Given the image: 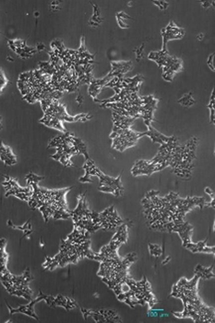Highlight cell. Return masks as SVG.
Returning a JSON list of instances; mask_svg holds the SVG:
<instances>
[{"label": "cell", "instance_id": "1", "mask_svg": "<svg viewBox=\"0 0 215 323\" xmlns=\"http://www.w3.org/2000/svg\"><path fill=\"white\" fill-rule=\"evenodd\" d=\"M27 184L32 185L33 189V195L28 201L29 207L32 209H39L46 222H48L50 218L59 220L72 217L65 196L73 187L47 190L39 187L36 181H27Z\"/></svg>", "mask_w": 215, "mask_h": 323}, {"label": "cell", "instance_id": "2", "mask_svg": "<svg viewBox=\"0 0 215 323\" xmlns=\"http://www.w3.org/2000/svg\"><path fill=\"white\" fill-rule=\"evenodd\" d=\"M90 247V239L80 244L73 243L69 239H61L59 253L53 258L47 256L46 263L43 264V267L49 271H53L58 267H65L70 264H77L84 258L98 261L100 252H92Z\"/></svg>", "mask_w": 215, "mask_h": 323}, {"label": "cell", "instance_id": "3", "mask_svg": "<svg viewBox=\"0 0 215 323\" xmlns=\"http://www.w3.org/2000/svg\"><path fill=\"white\" fill-rule=\"evenodd\" d=\"M51 148L57 149V153L51 156V158L57 162H61L66 167L73 166L72 162L73 156L83 155L86 161L90 160L86 144L70 132L54 137L48 144V149Z\"/></svg>", "mask_w": 215, "mask_h": 323}, {"label": "cell", "instance_id": "4", "mask_svg": "<svg viewBox=\"0 0 215 323\" xmlns=\"http://www.w3.org/2000/svg\"><path fill=\"white\" fill-rule=\"evenodd\" d=\"M33 278L30 268H27L22 275H14L10 271L1 274L0 281L9 295L23 297L28 301H31L33 300V292L29 287V284L33 281Z\"/></svg>", "mask_w": 215, "mask_h": 323}, {"label": "cell", "instance_id": "5", "mask_svg": "<svg viewBox=\"0 0 215 323\" xmlns=\"http://www.w3.org/2000/svg\"><path fill=\"white\" fill-rule=\"evenodd\" d=\"M44 112L45 116L40 119L39 123H43L48 127H52L54 129L59 130L62 133L67 132L62 124L63 121L69 123L76 122L75 116H71L67 112L65 106L60 104L59 100H53L52 104L47 107Z\"/></svg>", "mask_w": 215, "mask_h": 323}, {"label": "cell", "instance_id": "6", "mask_svg": "<svg viewBox=\"0 0 215 323\" xmlns=\"http://www.w3.org/2000/svg\"><path fill=\"white\" fill-rule=\"evenodd\" d=\"M2 185L5 189V191L7 192L5 194L6 197L13 195L15 197H18L20 200L28 202L33 195V189L32 185H28L27 187H21L16 180L11 179L9 176H5V181H3Z\"/></svg>", "mask_w": 215, "mask_h": 323}, {"label": "cell", "instance_id": "7", "mask_svg": "<svg viewBox=\"0 0 215 323\" xmlns=\"http://www.w3.org/2000/svg\"><path fill=\"white\" fill-rule=\"evenodd\" d=\"M47 297H48V295L43 294V292L40 290L39 295H38L37 298H35L34 300H31V301L27 304V305L20 306V307L17 308V309H13V308H12V307L7 302L6 304H7V309H8V311H9V315L12 316L13 314H16V313H22V314H25L27 316L33 317L34 320H37V321H38L39 318L37 317V315H36L35 312H34V306H35V304L38 303V302L42 301V300H46Z\"/></svg>", "mask_w": 215, "mask_h": 323}, {"label": "cell", "instance_id": "8", "mask_svg": "<svg viewBox=\"0 0 215 323\" xmlns=\"http://www.w3.org/2000/svg\"><path fill=\"white\" fill-rule=\"evenodd\" d=\"M0 160L7 166H13L17 163V158L12 150L0 141Z\"/></svg>", "mask_w": 215, "mask_h": 323}, {"label": "cell", "instance_id": "9", "mask_svg": "<svg viewBox=\"0 0 215 323\" xmlns=\"http://www.w3.org/2000/svg\"><path fill=\"white\" fill-rule=\"evenodd\" d=\"M7 239H0V274H4L8 272L7 265L8 261V253L6 252Z\"/></svg>", "mask_w": 215, "mask_h": 323}, {"label": "cell", "instance_id": "10", "mask_svg": "<svg viewBox=\"0 0 215 323\" xmlns=\"http://www.w3.org/2000/svg\"><path fill=\"white\" fill-rule=\"evenodd\" d=\"M91 4L93 7V14L91 20H89V25L92 28H96L104 21V18L101 16V9L97 4L93 2H91Z\"/></svg>", "mask_w": 215, "mask_h": 323}, {"label": "cell", "instance_id": "11", "mask_svg": "<svg viewBox=\"0 0 215 323\" xmlns=\"http://www.w3.org/2000/svg\"><path fill=\"white\" fill-rule=\"evenodd\" d=\"M7 226L12 227L14 229H20V230H23L24 231V235H23V238H28L30 239V236L31 234L33 233V226H32V223L30 221H27L26 223L23 225V226H15L12 221L11 220H8L7 221Z\"/></svg>", "mask_w": 215, "mask_h": 323}, {"label": "cell", "instance_id": "12", "mask_svg": "<svg viewBox=\"0 0 215 323\" xmlns=\"http://www.w3.org/2000/svg\"><path fill=\"white\" fill-rule=\"evenodd\" d=\"M112 72L119 71L124 68H132V62H112Z\"/></svg>", "mask_w": 215, "mask_h": 323}, {"label": "cell", "instance_id": "13", "mask_svg": "<svg viewBox=\"0 0 215 323\" xmlns=\"http://www.w3.org/2000/svg\"><path fill=\"white\" fill-rule=\"evenodd\" d=\"M7 84V79L5 77L4 73L2 71L1 67H0V94L2 93V91L4 89V87Z\"/></svg>", "mask_w": 215, "mask_h": 323}, {"label": "cell", "instance_id": "14", "mask_svg": "<svg viewBox=\"0 0 215 323\" xmlns=\"http://www.w3.org/2000/svg\"><path fill=\"white\" fill-rule=\"evenodd\" d=\"M62 2L61 1H52L49 3V7H50V10L52 11H58V10H60V4Z\"/></svg>", "mask_w": 215, "mask_h": 323}, {"label": "cell", "instance_id": "15", "mask_svg": "<svg viewBox=\"0 0 215 323\" xmlns=\"http://www.w3.org/2000/svg\"><path fill=\"white\" fill-rule=\"evenodd\" d=\"M215 54H212L210 56H209L208 60H207V64H208L209 66H210V68L213 70V71H215Z\"/></svg>", "mask_w": 215, "mask_h": 323}, {"label": "cell", "instance_id": "16", "mask_svg": "<svg viewBox=\"0 0 215 323\" xmlns=\"http://www.w3.org/2000/svg\"><path fill=\"white\" fill-rule=\"evenodd\" d=\"M192 98V92H189V94H186V95H184L180 100H178V104H185L186 102H188L189 100H190Z\"/></svg>", "mask_w": 215, "mask_h": 323}, {"label": "cell", "instance_id": "17", "mask_svg": "<svg viewBox=\"0 0 215 323\" xmlns=\"http://www.w3.org/2000/svg\"><path fill=\"white\" fill-rule=\"evenodd\" d=\"M98 190L101 192H104V193H111V194H115V190L113 188L109 187V186H101L98 187Z\"/></svg>", "mask_w": 215, "mask_h": 323}, {"label": "cell", "instance_id": "18", "mask_svg": "<svg viewBox=\"0 0 215 323\" xmlns=\"http://www.w3.org/2000/svg\"><path fill=\"white\" fill-rule=\"evenodd\" d=\"M143 49H144V45H142V47L140 46V47H138L137 49L135 50V51H136V54H137L138 61H140V60H141V58L143 57Z\"/></svg>", "mask_w": 215, "mask_h": 323}, {"label": "cell", "instance_id": "19", "mask_svg": "<svg viewBox=\"0 0 215 323\" xmlns=\"http://www.w3.org/2000/svg\"><path fill=\"white\" fill-rule=\"evenodd\" d=\"M117 18L118 19H122V20H124V19H132L129 15L125 13L124 11H121L119 13H117Z\"/></svg>", "mask_w": 215, "mask_h": 323}, {"label": "cell", "instance_id": "20", "mask_svg": "<svg viewBox=\"0 0 215 323\" xmlns=\"http://www.w3.org/2000/svg\"><path fill=\"white\" fill-rule=\"evenodd\" d=\"M159 194H160L159 191H153V190H152V191H150V192L146 194V197H145V198L150 199V197H152V196H157Z\"/></svg>", "mask_w": 215, "mask_h": 323}, {"label": "cell", "instance_id": "21", "mask_svg": "<svg viewBox=\"0 0 215 323\" xmlns=\"http://www.w3.org/2000/svg\"><path fill=\"white\" fill-rule=\"evenodd\" d=\"M202 4L204 8H208L211 5H215V1H202Z\"/></svg>", "mask_w": 215, "mask_h": 323}, {"label": "cell", "instance_id": "22", "mask_svg": "<svg viewBox=\"0 0 215 323\" xmlns=\"http://www.w3.org/2000/svg\"><path fill=\"white\" fill-rule=\"evenodd\" d=\"M210 111H211V116H210V118H211V123H215V110L214 108H212V109H210Z\"/></svg>", "mask_w": 215, "mask_h": 323}, {"label": "cell", "instance_id": "23", "mask_svg": "<svg viewBox=\"0 0 215 323\" xmlns=\"http://www.w3.org/2000/svg\"><path fill=\"white\" fill-rule=\"evenodd\" d=\"M118 25L121 27V28H123V29H125V28H129V27H130L128 24L124 23V20H122V19H118Z\"/></svg>", "mask_w": 215, "mask_h": 323}, {"label": "cell", "instance_id": "24", "mask_svg": "<svg viewBox=\"0 0 215 323\" xmlns=\"http://www.w3.org/2000/svg\"><path fill=\"white\" fill-rule=\"evenodd\" d=\"M76 102H77V104H78V105H80V104L83 103V97L81 96V94H80L79 91H78V95L77 96V98H76Z\"/></svg>", "mask_w": 215, "mask_h": 323}, {"label": "cell", "instance_id": "25", "mask_svg": "<svg viewBox=\"0 0 215 323\" xmlns=\"http://www.w3.org/2000/svg\"><path fill=\"white\" fill-rule=\"evenodd\" d=\"M205 192H206V194H208L211 196L212 199H215V193L210 188H205Z\"/></svg>", "mask_w": 215, "mask_h": 323}, {"label": "cell", "instance_id": "26", "mask_svg": "<svg viewBox=\"0 0 215 323\" xmlns=\"http://www.w3.org/2000/svg\"><path fill=\"white\" fill-rule=\"evenodd\" d=\"M124 302L126 304H128V305H129L131 308H132V309L135 308V306L132 304V301H131V299L130 297H126V298H125Z\"/></svg>", "mask_w": 215, "mask_h": 323}, {"label": "cell", "instance_id": "27", "mask_svg": "<svg viewBox=\"0 0 215 323\" xmlns=\"http://www.w3.org/2000/svg\"><path fill=\"white\" fill-rule=\"evenodd\" d=\"M163 78L164 79V80H166V81H169V82H172V81H173V78H172V77H170V76H168V75H166L165 73H163Z\"/></svg>", "mask_w": 215, "mask_h": 323}, {"label": "cell", "instance_id": "28", "mask_svg": "<svg viewBox=\"0 0 215 323\" xmlns=\"http://www.w3.org/2000/svg\"><path fill=\"white\" fill-rule=\"evenodd\" d=\"M187 156L188 157H189V158H191L192 160H195L196 159V154H195V151H192V150H189V153L187 154Z\"/></svg>", "mask_w": 215, "mask_h": 323}, {"label": "cell", "instance_id": "29", "mask_svg": "<svg viewBox=\"0 0 215 323\" xmlns=\"http://www.w3.org/2000/svg\"><path fill=\"white\" fill-rule=\"evenodd\" d=\"M160 3L162 5V7H163V10L166 9L168 7V6H169V3L168 2H165V1H160Z\"/></svg>", "mask_w": 215, "mask_h": 323}, {"label": "cell", "instance_id": "30", "mask_svg": "<svg viewBox=\"0 0 215 323\" xmlns=\"http://www.w3.org/2000/svg\"><path fill=\"white\" fill-rule=\"evenodd\" d=\"M36 49H37L38 52H41L42 50H45V49H46V46H45V45H43V44H39V45L37 46V47H36Z\"/></svg>", "mask_w": 215, "mask_h": 323}, {"label": "cell", "instance_id": "31", "mask_svg": "<svg viewBox=\"0 0 215 323\" xmlns=\"http://www.w3.org/2000/svg\"><path fill=\"white\" fill-rule=\"evenodd\" d=\"M125 298H126V297H125L124 293H120L119 295H118V300H120V301L124 302Z\"/></svg>", "mask_w": 215, "mask_h": 323}, {"label": "cell", "instance_id": "32", "mask_svg": "<svg viewBox=\"0 0 215 323\" xmlns=\"http://www.w3.org/2000/svg\"><path fill=\"white\" fill-rule=\"evenodd\" d=\"M204 268H205V267H203V266H202V265H197V267H196L195 269V271H201V272H202L203 270H204Z\"/></svg>", "mask_w": 215, "mask_h": 323}, {"label": "cell", "instance_id": "33", "mask_svg": "<svg viewBox=\"0 0 215 323\" xmlns=\"http://www.w3.org/2000/svg\"><path fill=\"white\" fill-rule=\"evenodd\" d=\"M152 3H153L154 5H156V6H158V7H159V8H160V9H162V10H163V7H162V5H161V3H160V1H152Z\"/></svg>", "mask_w": 215, "mask_h": 323}, {"label": "cell", "instance_id": "34", "mask_svg": "<svg viewBox=\"0 0 215 323\" xmlns=\"http://www.w3.org/2000/svg\"><path fill=\"white\" fill-rule=\"evenodd\" d=\"M174 316L176 317V318H183L182 312L181 313H177V312H173Z\"/></svg>", "mask_w": 215, "mask_h": 323}, {"label": "cell", "instance_id": "35", "mask_svg": "<svg viewBox=\"0 0 215 323\" xmlns=\"http://www.w3.org/2000/svg\"><path fill=\"white\" fill-rule=\"evenodd\" d=\"M170 260H171V257H170V256L166 257V259H165V260L163 262V265H166V264L169 262Z\"/></svg>", "mask_w": 215, "mask_h": 323}, {"label": "cell", "instance_id": "36", "mask_svg": "<svg viewBox=\"0 0 215 323\" xmlns=\"http://www.w3.org/2000/svg\"><path fill=\"white\" fill-rule=\"evenodd\" d=\"M203 38H204V35H203L202 33L198 35V40H199V41H202V40H203Z\"/></svg>", "mask_w": 215, "mask_h": 323}, {"label": "cell", "instance_id": "37", "mask_svg": "<svg viewBox=\"0 0 215 323\" xmlns=\"http://www.w3.org/2000/svg\"><path fill=\"white\" fill-rule=\"evenodd\" d=\"M143 207H144V209H148V208H150V204H149V202H148L147 204H144Z\"/></svg>", "mask_w": 215, "mask_h": 323}, {"label": "cell", "instance_id": "38", "mask_svg": "<svg viewBox=\"0 0 215 323\" xmlns=\"http://www.w3.org/2000/svg\"><path fill=\"white\" fill-rule=\"evenodd\" d=\"M148 201H149V199H147V198H144L143 200L142 201V204H143V205H144V204H147V203H148Z\"/></svg>", "mask_w": 215, "mask_h": 323}, {"label": "cell", "instance_id": "39", "mask_svg": "<svg viewBox=\"0 0 215 323\" xmlns=\"http://www.w3.org/2000/svg\"><path fill=\"white\" fill-rule=\"evenodd\" d=\"M7 60L10 61V62H13L14 59L11 57V56H7Z\"/></svg>", "mask_w": 215, "mask_h": 323}, {"label": "cell", "instance_id": "40", "mask_svg": "<svg viewBox=\"0 0 215 323\" xmlns=\"http://www.w3.org/2000/svg\"><path fill=\"white\" fill-rule=\"evenodd\" d=\"M39 16L40 13L38 12V11H35V12H34V17H36V18H37V17H39Z\"/></svg>", "mask_w": 215, "mask_h": 323}, {"label": "cell", "instance_id": "41", "mask_svg": "<svg viewBox=\"0 0 215 323\" xmlns=\"http://www.w3.org/2000/svg\"><path fill=\"white\" fill-rule=\"evenodd\" d=\"M2 117L0 116V130L2 129Z\"/></svg>", "mask_w": 215, "mask_h": 323}]
</instances>
